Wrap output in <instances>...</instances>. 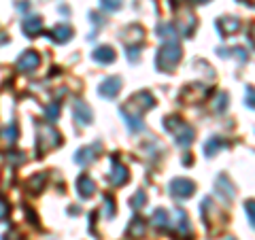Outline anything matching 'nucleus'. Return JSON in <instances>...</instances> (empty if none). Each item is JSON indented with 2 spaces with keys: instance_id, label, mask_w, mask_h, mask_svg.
I'll use <instances>...</instances> for the list:
<instances>
[{
  "instance_id": "1",
  "label": "nucleus",
  "mask_w": 255,
  "mask_h": 240,
  "mask_svg": "<svg viewBox=\"0 0 255 240\" xmlns=\"http://www.w3.org/2000/svg\"><path fill=\"white\" fill-rule=\"evenodd\" d=\"M179 60H181V47H179V43L166 41L162 47H159L155 64H157L159 70H164V73H172L174 66L179 64Z\"/></svg>"
},
{
  "instance_id": "2",
  "label": "nucleus",
  "mask_w": 255,
  "mask_h": 240,
  "mask_svg": "<svg viewBox=\"0 0 255 240\" xmlns=\"http://www.w3.org/2000/svg\"><path fill=\"white\" fill-rule=\"evenodd\" d=\"M194 189H196V185H194V181H189V179H174L172 183H170V194L174 196V198H179V200H185V198H189L191 194H194Z\"/></svg>"
},
{
  "instance_id": "3",
  "label": "nucleus",
  "mask_w": 255,
  "mask_h": 240,
  "mask_svg": "<svg viewBox=\"0 0 255 240\" xmlns=\"http://www.w3.org/2000/svg\"><path fill=\"white\" fill-rule=\"evenodd\" d=\"M119 90H122V79H119V77H111V79H105V81L100 83L98 94L102 96V98L111 100V98H115V96L119 94Z\"/></svg>"
},
{
  "instance_id": "4",
  "label": "nucleus",
  "mask_w": 255,
  "mask_h": 240,
  "mask_svg": "<svg viewBox=\"0 0 255 240\" xmlns=\"http://www.w3.org/2000/svg\"><path fill=\"white\" fill-rule=\"evenodd\" d=\"M38 64H41V58H38L36 51H26L21 55V58L17 60V68L23 70V73H34V70L38 68Z\"/></svg>"
},
{
  "instance_id": "5",
  "label": "nucleus",
  "mask_w": 255,
  "mask_h": 240,
  "mask_svg": "<svg viewBox=\"0 0 255 240\" xmlns=\"http://www.w3.org/2000/svg\"><path fill=\"white\" fill-rule=\"evenodd\" d=\"M102 149V145L100 142H96V145H92V147H83V149H79L77 151V155H75V162L79 164V166H87L92 162V159L96 157V153Z\"/></svg>"
},
{
  "instance_id": "6",
  "label": "nucleus",
  "mask_w": 255,
  "mask_h": 240,
  "mask_svg": "<svg viewBox=\"0 0 255 240\" xmlns=\"http://www.w3.org/2000/svg\"><path fill=\"white\" fill-rule=\"evenodd\" d=\"M109 181H111V185H124L128 181V168L119 164L117 159H113V170L109 174Z\"/></svg>"
},
{
  "instance_id": "7",
  "label": "nucleus",
  "mask_w": 255,
  "mask_h": 240,
  "mask_svg": "<svg viewBox=\"0 0 255 240\" xmlns=\"http://www.w3.org/2000/svg\"><path fill=\"white\" fill-rule=\"evenodd\" d=\"M75 119L81 125H90L92 123V119H94V113H92V109L85 105V102L79 100L77 105H75Z\"/></svg>"
},
{
  "instance_id": "8",
  "label": "nucleus",
  "mask_w": 255,
  "mask_h": 240,
  "mask_svg": "<svg viewBox=\"0 0 255 240\" xmlns=\"http://www.w3.org/2000/svg\"><path fill=\"white\" fill-rule=\"evenodd\" d=\"M92 58H94V62H98V64H111L115 60V51H113V47L102 45L92 53Z\"/></svg>"
},
{
  "instance_id": "9",
  "label": "nucleus",
  "mask_w": 255,
  "mask_h": 240,
  "mask_svg": "<svg viewBox=\"0 0 255 240\" xmlns=\"http://www.w3.org/2000/svg\"><path fill=\"white\" fill-rule=\"evenodd\" d=\"M77 189H79V194H81V198H90L96 191V183L87 177V174H81V177L77 179Z\"/></svg>"
},
{
  "instance_id": "10",
  "label": "nucleus",
  "mask_w": 255,
  "mask_h": 240,
  "mask_svg": "<svg viewBox=\"0 0 255 240\" xmlns=\"http://www.w3.org/2000/svg\"><path fill=\"white\" fill-rule=\"evenodd\" d=\"M70 36H73V28H70L68 23H58L51 32V38L55 43H66V41H70Z\"/></svg>"
},
{
  "instance_id": "11",
  "label": "nucleus",
  "mask_w": 255,
  "mask_h": 240,
  "mask_svg": "<svg viewBox=\"0 0 255 240\" xmlns=\"http://www.w3.org/2000/svg\"><path fill=\"white\" fill-rule=\"evenodd\" d=\"M191 140H194V130H191L189 125L181 123V125L177 127V145L187 147V145H191Z\"/></svg>"
},
{
  "instance_id": "12",
  "label": "nucleus",
  "mask_w": 255,
  "mask_h": 240,
  "mask_svg": "<svg viewBox=\"0 0 255 240\" xmlns=\"http://www.w3.org/2000/svg\"><path fill=\"white\" fill-rule=\"evenodd\" d=\"M21 28H23V32H26L28 36L34 38L38 32L43 30V19H41V17H28L26 21H23V26H21Z\"/></svg>"
},
{
  "instance_id": "13",
  "label": "nucleus",
  "mask_w": 255,
  "mask_h": 240,
  "mask_svg": "<svg viewBox=\"0 0 255 240\" xmlns=\"http://www.w3.org/2000/svg\"><path fill=\"white\" fill-rule=\"evenodd\" d=\"M238 26H241V23H238V19H234V17H230V19L223 17V19L217 21V30L221 32L223 36H228V34H232V32H236Z\"/></svg>"
},
{
  "instance_id": "14",
  "label": "nucleus",
  "mask_w": 255,
  "mask_h": 240,
  "mask_svg": "<svg viewBox=\"0 0 255 240\" xmlns=\"http://www.w3.org/2000/svg\"><path fill=\"white\" fill-rule=\"evenodd\" d=\"M145 221H142L140 217H136L132 223H130V228H128V236L130 238H134V240H138V238H142L145 236Z\"/></svg>"
},
{
  "instance_id": "15",
  "label": "nucleus",
  "mask_w": 255,
  "mask_h": 240,
  "mask_svg": "<svg viewBox=\"0 0 255 240\" xmlns=\"http://www.w3.org/2000/svg\"><path fill=\"white\" fill-rule=\"evenodd\" d=\"M17 140V125L11 123L9 127H4L2 132H0V142H4V145H13V142Z\"/></svg>"
},
{
  "instance_id": "16",
  "label": "nucleus",
  "mask_w": 255,
  "mask_h": 240,
  "mask_svg": "<svg viewBox=\"0 0 255 240\" xmlns=\"http://www.w3.org/2000/svg\"><path fill=\"white\" fill-rule=\"evenodd\" d=\"M223 145H226V142H221L219 138H213V140H209V142H206V147H204L206 155H215V153H217V151H219Z\"/></svg>"
},
{
  "instance_id": "17",
  "label": "nucleus",
  "mask_w": 255,
  "mask_h": 240,
  "mask_svg": "<svg viewBox=\"0 0 255 240\" xmlns=\"http://www.w3.org/2000/svg\"><path fill=\"white\" fill-rule=\"evenodd\" d=\"M153 223L157 228H166L168 226V213L166 211H155L153 213Z\"/></svg>"
},
{
  "instance_id": "18",
  "label": "nucleus",
  "mask_w": 255,
  "mask_h": 240,
  "mask_svg": "<svg viewBox=\"0 0 255 240\" xmlns=\"http://www.w3.org/2000/svg\"><path fill=\"white\" fill-rule=\"evenodd\" d=\"M145 202H147L145 191H136V194L132 196V200H130V206L132 209H140V206H145Z\"/></svg>"
},
{
  "instance_id": "19",
  "label": "nucleus",
  "mask_w": 255,
  "mask_h": 240,
  "mask_svg": "<svg viewBox=\"0 0 255 240\" xmlns=\"http://www.w3.org/2000/svg\"><path fill=\"white\" fill-rule=\"evenodd\" d=\"M100 4H102V9H107V11H119L122 9V0H100Z\"/></svg>"
},
{
  "instance_id": "20",
  "label": "nucleus",
  "mask_w": 255,
  "mask_h": 240,
  "mask_svg": "<svg viewBox=\"0 0 255 240\" xmlns=\"http://www.w3.org/2000/svg\"><path fill=\"white\" fill-rule=\"evenodd\" d=\"M58 113H60V105H58V102H53L51 107H47V109H45V117L49 119V121H53V119L58 117Z\"/></svg>"
},
{
  "instance_id": "21",
  "label": "nucleus",
  "mask_w": 255,
  "mask_h": 240,
  "mask_svg": "<svg viewBox=\"0 0 255 240\" xmlns=\"http://www.w3.org/2000/svg\"><path fill=\"white\" fill-rule=\"evenodd\" d=\"M157 32L162 34V38H172L174 36V28L170 26V23H164V26H159Z\"/></svg>"
},
{
  "instance_id": "22",
  "label": "nucleus",
  "mask_w": 255,
  "mask_h": 240,
  "mask_svg": "<svg viewBox=\"0 0 255 240\" xmlns=\"http://www.w3.org/2000/svg\"><path fill=\"white\" fill-rule=\"evenodd\" d=\"M138 51H140V47H132V49H128V58H130V62H138Z\"/></svg>"
},
{
  "instance_id": "23",
  "label": "nucleus",
  "mask_w": 255,
  "mask_h": 240,
  "mask_svg": "<svg viewBox=\"0 0 255 240\" xmlns=\"http://www.w3.org/2000/svg\"><path fill=\"white\" fill-rule=\"evenodd\" d=\"M226 100H228V96H226V94H219V100H217V105H215V109H217L219 113H221L223 109H226Z\"/></svg>"
},
{
  "instance_id": "24",
  "label": "nucleus",
  "mask_w": 255,
  "mask_h": 240,
  "mask_svg": "<svg viewBox=\"0 0 255 240\" xmlns=\"http://www.w3.org/2000/svg\"><path fill=\"white\" fill-rule=\"evenodd\" d=\"M6 215H9V206H6V202H4L2 198H0V221H2Z\"/></svg>"
},
{
  "instance_id": "25",
  "label": "nucleus",
  "mask_w": 255,
  "mask_h": 240,
  "mask_svg": "<svg viewBox=\"0 0 255 240\" xmlns=\"http://www.w3.org/2000/svg\"><path fill=\"white\" fill-rule=\"evenodd\" d=\"M245 211L249 213V223L253 226V202H249V204H247V209H245Z\"/></svg>"
},
{
  "instance_id": "26",
  "label": "nucleus",
  "mask_w": 255,
  "mask_h": 240,
  "mask_svg": "<svg viewBox=\"0 0 255 240\" xmlns=\"http://www.w3.org/2000/svg\"><path fill=\"white\" fill-rule=\"evenodd\" d=\"M247 107H253V90H251V87H249V105H247Z\"/></svg>"
}]
</instances>
